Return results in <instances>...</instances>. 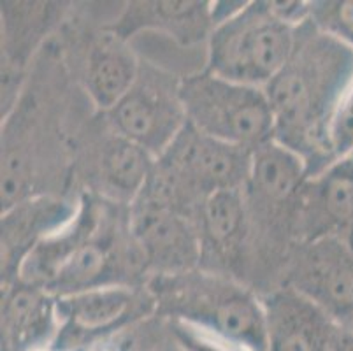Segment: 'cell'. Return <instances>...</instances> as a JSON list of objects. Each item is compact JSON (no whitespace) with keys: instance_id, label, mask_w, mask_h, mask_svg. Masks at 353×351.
Returning a JSON list of instances; mask_svg holds the SVG:
<instances>
[{"instance_id":"obj_1","label":"cell","mask_w":353,"mask_h":351,"mask_svg":"<svg viewBox=\"0 0 353 351\" xmlns=\"http://www.w3.org/2000/svg\"><path fill=\"white\" fill-rule=\"evenodd\" d=\"M264 90L274 116V141L303 157L310 178L332 166L330 127L353 90V48L307 19L295 30L288 62Z\"/></svg>"},{"instance_id":"obj_2","label":"cell","mask_w":353,"mask_h":351,"mask_svg":"<svg viewBox=\"0 0 353 351\" xmlns=\"http://www.w3.org/2000/svg\"><path fill=\"white\" fill-rule=\"evenodd\" d=\"M109 205L83 197L76 217L39 243L25 259L18 279L53 297L108 285H132L144 260L134 239L121 241Z\"/></svg>"},{"instance_id":"obj_3","label":"cell","mask_w":353,"mask_h":351,"mask_svg":"<svg viewBox=\"0 0 353 351\" xmlns=\"http://www.w3.org/2000/svg\"><path fill=\"white\" fill-rule=\"evenodd\" d=\"M150 292L160 317L185 321L256 351H268L265 311L248 288L210 270L153 276Z\"/></svg>"},{"instance_id":"obj_4","label":"cell","mask_w":353,"mask_h":351,"mask_svg":"<svg viewBox=\"0 0 353 351\" xmlns=\"http://www.w3.org/2000/svg\"><path fill=\"white\" fill-rule=\"evenodd\" d=\"M252 151L202 134L187 121L155 160L146 190L190 218V211L221 190H245Z\"/></svg>"},{"instance_id":"obj_5","label":"cell","mask_w":353,"mask_h":351,"mask_svg":"<svg viewBox=\"0 0 353 351\" xmlns=\"http://www.w3.org/2000/svg\"><path fill=\"white\" fill-rule=\"evenodd\" d=\"M297 27L285 23L271 2H248L214 25L206 46V70L229 81L265 88L288 62Z\"/></svg>"},{"instance_id":"obj_6","label":"cell","mask_w":353,"mask_h":351,"mask_svg":"<svg viewBox=\"0 0 353 351\" xmlns=\"http://www.w3.org/2000/svg\"><path fill=\"white\" fill-rule=\"evenodd\" d=\"M179 97L188 123L213 139L248 151L274 139V116L264 88L202 69L181 77Z\"/></svg>"},{"instance_id":"obj_7","label":"cell","mask_w":353,"mask_h":351,"mask_svg":"<svg viewBox=\"0 0 353 351\" xmlns=\"http://www.w3.org/2000/svg\"><path fill=\"white\" fill-rule=\"evenodd\" d=\"M179 83L181 77L171 70L141 62L132 88L105 112L113 132L159 159L187 125Z\"/></svg>"},{"instance_id":"obj_8","label":"cell","mask_w":353,"mask_h":351,"mask_svg":"<svg viewBox=\"0 0 353 351\" xmlns=\"http://www.w3.org/2000/svg\"><path fill=\"white\" fill-rule=\"evenodd\" d=\"M157 311L152 292L134 285H108L57 297L59 330L51 346L81 350L101 337L139 323Z\"/></svg>"},{"instance_id":"obj_9","label":"cell","mask_w":353,"mask_h":351,"mask_svg":"<svg viewBox=\"0 0 353 351\" xmlns=\"http://www.w3.org/2000/svg\"><path fill=\"white\" fill-rule=\"evenodd\" d=\"M128 228L153 276L179 274L201 263L202 244L192 218L150 190L130 205Z\"/></svg>"},{"instance_id":"obj_10","label":"cell","mask_w":353,"mask_h":351,"mask_svg":"<svg viewBox=\"0 0 353 351\" xmlns=\"http://www.w3.org/2000/svg\"><path fill=\"white\" fill-rule=\"evenodd\" d=\"M287 285L339 327L353 330V243L343 237L299 243L288 263Z\"/></svg>"},{"instance_id":"obj_11","label":"cell","mask_w":353,"mask_h":351,"mask_svg":"<svg viewBox=\"0 0 353 351\" xmlns=\"http://www.w3.org/2000/svg\"><path fill=\"white\" fill-rule=\"evenodd\" d=\"M290 223L299 243L322 237L353 243V157L304 181L292 202Z\"/></svg>"},{"instance_id":"obj_12","label":"cell","mask_w":353,"mask_h":351,"mask_svg":"<svg viewBox=\"0 0 353 351\" xmlns=\"http://www.w3.org/2000/svg\"><path fill=\"white\" fill-rule=\"evenodd\" d=\"M262 304L268 351H334L339 325L297 290L285 285Z\"/></svg>"},{"instance_id":"obj_13","label":"cell","mask_w":353,"mask_h":351,"mask_svg":"<svg viewBox=\"0 0 353 351\" xmlns=\"http://www.w3.org/2000/svg\"><path fill=\"white\" fill-rule=\"evenodd\" d=\"M78 208L63 199L41 195L2 211V283H14L30 251L65 227Z\"/></svg>"},{"instance_id":"obj_14","label":"cell","mask_w":353,"mask_h":351,"mask_svg":"<svg viewBox=\"0 0 353 351\" xmlns=\"http://www.w3.org/2000/svg\"><path fill=\"white\" fill-rule=\"evenodd\" d=\"M109 30L128 43L143 30H153L179 46L208 44L211 2H132Z\"/></svg>"},{"instance_id":"obj_15","label":"cell","mask_w":353,"mask_h":351,"mask_svg":"<svg viewBox=\"0 0 353 351\" xmlns=\"http://www.w3.org/2000/svg\"><path fill=\"white\" fill-rule=\"evenodd\" d=\"M59 330L57 297L25 281L6 285L2 351H32L51 344Z\"/></svg>"},{"instance_id":"obj_16","label":"cell","mask_w":353,"mask_h":351,"mask_svg":"<svg viewBox=\"0 0 353 351\" xmlns=\"http://www.w3.org/2000/svg\"><path fill=\"white\" fill-rule=\"evenodd\" d=\"M141 70V60L128 43L113 32L95 39L86 54L85 88L95 108L108 112L132 88Z\"/></svg>"},{"instance_id":"obj_17","label":"cell","mask_w":353,"mask_h":351,"mask_svg":"<svg viewBox=\"0 0 353 351\" xmlns=\"http://www.w3.org/2000/svg\"><path fill=\"white\" fill-rule=\"evenodd\" d=\"M310 178L307 166L299 153L271 139L252 151L248 183L245 186L248 204L292 209L295 195Z\"/></svg>"},{"instance_id":"obj_18","label":"cell","mask_w":353,"mask_h":351,"mask_svg":"<svg viewBox=\"0 0 353 351\" xmlns=\"http://www.w3.org/2000/svg\"><path fill=\"white\" fill-rule=\"evenodd\" d=\"M155 160L144 148L113 132L97 154L99 185L114 204L132 205L152 178Z\"/></svg>"},{"instance_id":"obj_19","label":"cell","mask_w":353,"mask_h":351,"mask_svg":"<svg viewBox=\"0 0 353 351\" xmlns=\"http://www.w3.org/2000/svg\"><path fill=\"white\" fill-rule=\"evenodd\" d=\"M195 227L202 244V257L206 251L229 253L239 246L246 236L248 202L245 190H221L213 193L195 211Z\"/></svg>"},{"instance_id":"obj_20","label":"cell","mask_w":353,"mask_h":351,"mask_svg":"<svg viewBox=\"0 0 353 351\" xmlns=\"http://www.w3.org/2000/svg\"><path fill=\"white\" fill-rule=\"evenodd\" d=\"M310 21L323 34L353 48V0L310 2Z\"/></svg>"},{"instance_id":"obj_21","label":"cell","mask_w":353,"mask_h":351,"mask_svg":"<svg viewBox=\"0 0 353 351\" xmlns=\"http://www.w3.org/2000/svg\"><path fill=\"white\" fill-rule=\"evenodd\" d=\"M169 330L172 343L179 351H256L185 321L171 320Z\"/></svg>"},{"instance_id":"obj_22","label":"cell","mask_w":353,"mask_h":351,"mask_svg":"<svg viewBox=\"0 0 353 351\" xmlns=\"http://www.w3.org/2000/svg\"><path fill=\"white\" fill-rule=\"evenodd\" d=\"M172 344H174V343H172ZM176 351H179V350H178V348H176Z\"/></svg>"}]
</instances>
